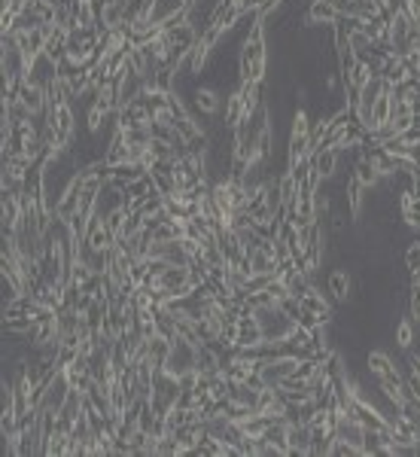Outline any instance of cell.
Here are the masks:
<instances>
[{
	"label": "cell",
	"mask_w": 420,
	"mask_h": 457,
	"mask_svg": "<svg viewBox=\"0 0 420 457\" xmlns=\"http://www.w3.org/2000/svg\"><path fill=\"white\" fill-rule=\"evenodd\" d=\"M259 317V326H262V336L268 338V342H283L287 336L296 333V320L283 314L280 305H268V308H259L256 311Z\"/></svg>",
	"instance_id": "cell-1"
},
{
	"label": "cell",
	"mask_w": 420,
	"mask_h": 457,
	"mask_svg": "<svg viewBox=\"0 0 420 457\" xmlns=\"http://www.w3.org/2000/svg\"><path fill=\"white\" fill-rule=\"evenodd\" d=\"M354 284H356L354 268H347V266L329 268V275H326V293L332 296V302H335V305H347L350 302V296H354Z\"/></svg>",
	"instance_id": "cell-2"
},
{
	"label": "cell",
	"mask_w": 420,
	"mask_h": 457,
	"mask_svg": "<svg viewBox=\"0 0 420 457\" xmlns=\"http://www.w3.org/2000/svg\"><path fill=\"white\" fill-rule=\"evenodd\" d=\"M71 381H67L64 369H58V372L49 378L46 384V393H43V403H40V412H49V415H58L61 412V405L67 403V396H71Z\"/></svg>",
	"instance_id": "cell-3"
},
{
	"label": "cell",
	"mask_w": 420,
	"mask_h": 457,
	"mask_svg": "<svg viewBox=\"0 0 420 457\" xmlns=\"http://www.w3.org/2000/svg\"><path fill=\"white\" fill-rule=\"evenodd\" d=\"M287 449H289V457H308L311 454V427L305 421H289Z\"/></svg>",
	"instance_id": "cell-4"
},
{
	"label": "cell",
	"mask_w": 420,
	"mask_h": 457,
	"mask_svg": "<svg viewBox=\"0 0 420 457\" xmlns=\"http://www.w3.org/2000/svg\"><path fill=\"white\" fill-rule=\"evenodd\" d=\"M338 6L332 0H308V25H335Z\"/></svg>",
	"instance_id": "cell-5"
},
{
	"label": "cell",
	"mask_w": 420,
	"mask_h": 457,
	"mask_svg": "<svg viewBox=\"0 0 420 457\" xmlns=\"http://www.w3.org/2000/svg\"><path fill=\"white\" fill-rule=\"evenodd\" d=\"M311 165H314V171L320 177H332V174H338V168H341V153L332 147L317 150V153H311Z\"/></svg>",
	"instance_id": "cell-6"
},
{
	"label": "cell",
	"mask_w": 420,
	"mask_h": 457,
	"mask_svg": "<svg viewBox=\"0 0 420 457\" xmlns=\"http://www.w3.org/2000/svg\"><path fill=\"white\" fill-rule=\"evenodd\" d=\"M247 104H244V98L238 95V89H234L229 98H226V107H222V122L229 125V129H238V125L247 119Z\"/></svg>",
	"instance_id": "cell-7"
},
{
	"label": "cell",
	"mask_w": 420,
	"mask_h": 457,
	"mask_svg": "<svg viewBox=\"0 0 420 457\" xmlns=\"http://www.w3.org/2000/svg\"><path fill=\"white\" fill-rule=\"evenodd\" d=\"M354 177H359V183H363V186L368 189V186H375V183L380 180V171L366 159V155H359L356 165H354Z\"/></svg>",
	"instance_id": "cell-8"
},
{
	"label": "cell",
	"mask_w": 420,
	"mask_h": 457,
	"mask_svg": "<svg viewBox=\"0 0 420 457\" xmlns=\"http://www.w3.org/2000/svg\"><path fill=\"white\" fill-rule=\"evenodd\" d=\"M390 116H393V98H390V92H387V95H380V98L375 101V107H372V129H378V125H387ZM372 129H368V131H372Z\"/></svg>",
	"instance_id": "cell-9"
},
{
	"label": "cell",
	"mask_w": 420,
	"mask_h": 457,
	"mask_svg": "<svg viewBox=\"0 0 420 457\" xmlns=\"http://www.w3.org/2000/svg\"><path fill=\"white\" fill-rule=\"evenodd\" d=\"M125 220H128V210H125V208H116L113 213H107V217H104V226H107V229H110V232H113V235H116V241H119V238H122V229H125Z\"/></svg>",
	"instance_id": "cell-10"
},
{
	"label": "cell",
	"mask_w": 420,
	"mask_h": 457,
	"mask_svg": "<svg viewBox=\"0 0 420 457\" xmlns=\"http://www.w3.org/2000/svg\"><path fill=\"white\" fill-rule=\"evenodd\" d=\"M402 262H405L408 271H414V268L420 266V244H408V247L402 250Z\"/></svg>",
	"instance_id": "cell-11"
},
{
	"label": "cell",
	"mask_w": 420,
	"mask_h": 457,
	"mask_svg": "<svg viewBox=\"0 0 420 457\" xmlns=\"http://www.w3.org/2000/svg\"><path fill=\"white\" fill-rule=\"evenodd\" d=\"M262 4H265V0H238L241 13H247V9H262Z\"/></svg>",
	"instance_id": "cell-12"
}]
</instances>
